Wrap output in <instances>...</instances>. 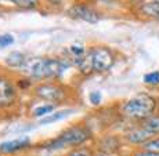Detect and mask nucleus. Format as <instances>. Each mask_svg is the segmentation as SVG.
Instances as JSON below:
<instances>
[{"label": "nucleus", "mask_w": 159, "mask_h": 156, "mask_svg": "<svg viewBox=\"0 0 159 156\" xmlns=\"http://www.w3.org/2000/svg\"><path fill=\"white\" fill-rule=\"evenodd\" d=\"M152 2H155V3H158V4H159V0H152Z\"/></svg>", "instance_id": "a878e982"}, {"label": "nucleus", "mask_w": 159, "mask_h": 156, "mask_svg": "<svg viewBox=\"0 0 159 156\" xmlns=\"http://www.w3.org/2000/svg\"><path fill=\"white\" fill-rule=\"evenodd\" d=\"M13 156H30V155H13Z\"/></svg>", "instance_id": "393cba45"}, {"label": "nucleus", "mask_w": 159, "mask_h": 156, "mask_svg": "<svg viewBox=\"0 0 159 156\" xmlns=\"http://www.w3.org/2000/svg\"><path fill=\"white\" fill-rule=\"evenodd\" d=\"M152 134H149L148 131L145 130L144 127L140 124V126L134 127V128H130L126 134H125V141L130 145H139L141 148L144 144L148 141V140L152 138Z\"/></svg>", "instance_id": "1a4fd4ad"}, {"label": "nucleus", "mask_w": 159, "mask_h": 156, "mask_svg": "<svg viewBox=\"0 0 159 156\" xmlns=\"http://www.w3.org/2000/svg\"><path fill=\"white\" fill-rule=\"evenodd\" d=\"M141 13L147 17L159 20V4L155 2H147L141 6Z\"/></svg>", "instance_id": "2eb2a0df"}, {"label": "nucleus", "mask_w": 159, "mask_h": 156, "mask_svg": "<svg viewBox=\"0 0 159 156\" xmlns=\"http://www.w3.org/2000/svg\"><path fill=\"white\" fill-rule=\"evenodd\" d=\"M14 43V36L10 33H6V35H0V48L8 47L10 44Z\"/></svg>", "instance_id": "aec40b11"}, {"label": "nucleus", "mask_w": 159, "mask_h": 156, "mask_svg": "<svg viewBox=\"0 0 159 156\" xmlns=\"http://www.w3.org/2000/svg\"><path fill=\"white\" fill-rule=\"evenodd\" d=\"M13 4H15L20 8H25V10H30L38 6V0H10Z\"/></svg>", "instance_id": "a211bd4d"}, {"label": "nucleus", "mask_w": 159, "mask_h": 156, "mask_svg": "<svg viewBox=\"0 0 159 156\" xmlns=\"http://www.w3.org/2000/svg\"><path fill=\"white\" fill-rule=\"evenodd\" d=\"M50 4H61V3L64 2V0H47Z\"/></svg>", "instance_id": "5701e85b"}, {"label": "nucleus", "mask_w": 159, "mask_h": 156, "mask_svg": "<svg viewBox=\"0 0 159 156\" xmlns=\"http://www.w3.org/2000/svg\"><path fill=\"white\" fill-rule=\"evenodd\" d=\"M28 58L24 53H20V51H13L10 53L7 57H6L4 62L7 64L11 68H24V65L26 64Z\"/></svg>", "instance_id": "9b49d317"}, {"label": "nucleus", "mask_w": 159, "mask_h": 156, "mask_svg": "<svg viewBox=\"0 0 159 156\" xmlns=\"http://www.w3.org/2000/svg\"><path fill=\"white\" fill-rule=\"evenodd\" d=\"M56 108H57V105H56V104H48V102L42 104V105L36 106V108L33 109L32 116H33V118L43 119V118H46V116H48L50 114H53V112H54V109H56Z\"/></svg>", "instance_id": "4468645a"}, {"label": "nucleus", "mask_w": 159, "mask_h": 156, "mask_svg": "<svg viewBox=\"0 0 159 156\" xmlns=\"http://www.w3.org/2000/svg\"><path fill=\"white\" fill-rule=\"evenodd\" d=\"M144 83L149 84V86H158L159 84V72L154 71V72H149L144 76Z\"/></svg>", "instance_id": "6ab92c4d"}, {"label": "nucleus", "mask_w": 159, "mask_h": 156, "mask_svg": "<svg viewBox=\"0 0 159 156\" xmlns=\"http://www.w3.org/2000/svg\"><path fill=\"white\" fill-rule=\"evenodd\" d=\"M73 114V109H64V111H57V112H53V114H50L48 116H46V118L40 119V122L39 123L40 124H50V123H56V122H60L62 120V119L68 118L69 115Z\"/></svg>", "instance_id": "f8f14e48"}, {"label": "nucleus", "mask_w": 159, "mask_h": 156, "mask_svg": "<svg viewBox=\"0 0 159 156\" xmlns=\"http://www.w3.org/2000/svg\"><path fill=\"white\" fill-rule=\"evenodd\" d=\"M18 101V87L10 76L0 73V109H8Z\"/></svg>", "instance_id": "423d86ee"}, {"label": "nucleus", "mask_w": 159, "mask_h": 156, "mask_svg": "<svg viewBox=\"0 0 159 156\" xmlns=\"http://www.w3.org/2000/svg\"><path fill=\"white\" fill-rule=\"evenodd\" d=\"M140 124H141V126L144 127L149 134H152L154 137L155 136H159V115L158 114L149 116L148 119L143 120Z\"/></svg>", "instance_id": "ddd939ff"}, {"label": "nucleus", "mask_w": 159, "mask_h": 156, "mask_svg": "<svg viewBox=\"0 0 159 156\" xmlns=\"http://www.w3.org/2000/svg\"><path fill=\"white\" fill-rule=\"evenodd\" d=\"M68 15L71 18L75 20H80V21H86L90 24H96L98 22L100 15L94 8H91L87 4H73L68 8Z\"/></svg>", "instance_id": "0eeeda50"}, {"label": "nucleus", "mask_w": 159, "mask_h": 156, "mask_svg": "<svg viewBox=\"0 0 159 156\" xmlns=\"http://www.w3.org/2000/svg\"><path fill=\"white\" fill-rule=\"evenodd\" d=\"M158 105H159V97H158Z\"/></svg>", "instance_id": "bb28decb"}, {"label": "nucleus", "mask_w": 159, "mask_h": 156, "mask_svg": "<svg viewBox=\"0 0 159 156\" xmlns=\"http://www.w3.org/2000/svg\"><path fill=\"white\" fill-rule=\"evenodd\" d=\"M140 149L148 151V152H154V154H159V136H155V137H152L151 140H148Z\"/></svg>", "instance_id": "f3484780"}, {"label": "nucleus", "mask_w": 159, "mask_h": 156, "mask_svg": "<svg viewBox=\"0 0 159 156\" xmlns=\"http://www.w3.org/2000/svg\"><path fill=\"white\" fill-rule=\"evenodd\" d=\"M120 148H122L120 138L116 136H112V134L104 136L97 142V151L105 152V154H109V155H116L120 151Z\"/></svg>", "instance_id": "9d476101"}, {"label": "nucleus", "mask_w": 159, "mask_h": 156, "mask_svg": "<svg viewBox=\"0 0 159 156\" xmlns=\"http://www.w3.org/2000/svg\"><path fill=\"white\" fill-rule=\"evenodd\" d=\"M96 152L93 151L91 146L83 145V146H78V148H73L68 152L65 156H94Z\"/></svg>", "instance_id": "dca6fc26"}, {"label": "nucleus", "mask_w": 159, "mask_h": 156, "mask_svg": "<svg viewBox=\"0 0 159 156\" xmlns=\"http://www.w3.org/2000/svg\"><path fill=\"white\" fill-rule=\"evenodd\" d=\"M101 100H102V96L100 91H91V93L89 94V101H90L93 105H100Z\"/></svg>", "instance_id": "412c9836"}, {"label": "nucleus", "mask_w": 159, "mask_h": 156, "mask_svg": "<svg viewBox=\"0 0 159 156\" xmlns=\"http://www.w3.org/2000/svg\"><path fill=\"white\" fill-rule=\"evenodd\" d=\"M93 138V131L91 128L84 123H78L73 126L66 127L53 140H48L42 144L39 148L44 151H58V149L65 148H78V146L86 145Z\"/></svg>", "instance_id": "f257e3e1"}, {"label": "nucleus", "mask_w": 159, "mask_h": 156, "mask_svg": "<svg viewBox=\"0 0 159 156\" xmlns=\"http://www.w3.org/2000/svg\"><path fill=\"white\" fill-rule=\"evenodd\" d=\"M131 156H159V154H154V152H148V151H143V149H139V151L133 152Z\"/></svg>", "instance_id": "4be33fe9"}, {"label": "nucleus", "mask_w": 159, "mask_h": 156, "mask_svg": "<svg viewBox=\"0 0 159 156\" xmlns=\"http://www.w3.org/2000/svg\"><path fill=\"white\" fill-rule=\"evenodd\" d=\"M30 145H32V141H30L29 137H20V138L3 141L0 144V155H6V156L17 155L18 152L28 149Z\"/></svg>", "instance_id": "6e6552de"}, {"label": "nucleus", "mask_w": 159, "mask_h": 156, "mask_svg": "<svg viewBox=\"0 0 159 156\" xmlns=\"http://www.w3.org/2000/svg\"><path fill=\"white\" fill-rule=\"evenodd\" d=\"M158 108V100L148 93H140L137 96L131 97L122 105L120 112L125 118L130 120L143 122L148 119L149 116L155 115Z\"/></svg>", "instance_id": "7ed1b4c3"}, {"label": "nucleus", "mask_w": 159, "mask_h": 156, "mask_svg": "<svg viewBox=\"0 0 159 156\" xmlns=\"http://www.w3.org/2000/svg\"><path fill=\"white\" fill-rule=\"evenodd\" d=\"M68 66L69 64L64 60L48 57H36L26 61V64L24 65V71L28 73L30 79L50 82L60 78L66 71Z\"/></svg>", "instance_id": "f03ea898"}, {"label": "nucleus", "mask_w": 159, "mask_h": 156, "mask_svg": "<svg viewBox=\"0 0 159 156\" xmlns=\"http://www.w3.org/2000/svg\"><path fill=\"white\" fill-rule=\"evenodd\" d=\"M94 156H114V155H109V154H105V152H100V151H97Z\"/></svg>", "instance_id": "b1692460"}, {"label": "nucleus", "mask_w": 159, "mask_h": 156, "mask_svg": "<svg viewBox=\"0 0 159 156\" xmlns=\"http://www.w3.org/2000/svg\"><path fill=\"white\" fill-rule=\"evenodd\" d=\"M91 57V65H93V72L104 73L114 66L115 56L111 48L105 46H94L89 50Z\"/></svg>", "instance_id": "39448f33"}, {"label": "nucleus", "mask_w": 159, "mask_h": 156, "mask_svg": "<svg viewBox=\"0 0 159 156\" xmlns=\"http://www.w3.org/2000/svg\"><path fill=\"white\" fill-rule=\"evenodd\" d=\"M33 94L35 97H38L39 100L42 101H46L48 104H58L61 101L65 100L66 97V91H65V87L61 84H58L57 82H42V83L36 84L33 87Z\"/></svg>", "instance_id": "20e7f679"}]
</instances>
